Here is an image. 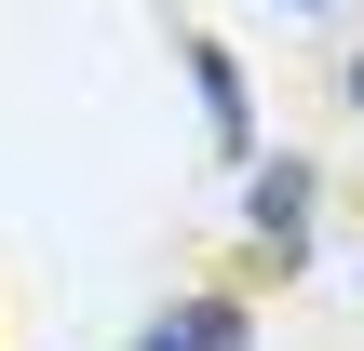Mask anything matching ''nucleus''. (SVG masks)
Returning <instances> with one entry per match:
<instances>
[{"instance_id": "1", "label": "nucleus", "mask_w": 364, "mask_h": 351, "mask_svg": "<svg viewBox=\"0 0 364 351\" xmlns=\"http://www.w3.org/2000/svg\"><path fill=\"white\" fill-rule=\"evenodd\" d=\"M243 216H257L270 257H297V243H311V162H257V176H243Z\"/></svg>"}, {"instance_id": "2", "label": "nucleus", "mask_w": 364, "mask_h": 351, "mask_svg": "<svg viewBox=\"0 0 364 351\" xmlns=\"http://www.w3.org/2000/svg\"><path fill=\"white\" fill-rule=\"evenodd\" d=\"M257 325H243V298H176V311H149L135 325V351H243Z\"/></svg>"}, {"instance_id": "3", "label": "nucleus", "mask_w": 364, "mask_h": 351, "mask_svg": "<svg viewBox=\"0 0 364 351\" xmlns=\"http://www.w3.org/2000/svg\"><path fill=\"white\" fill-rule=\"evenodd\" d=\"M189 95H203V122H216V149H230V162H257V108H243V68H230L216 41H189Z\"/></svg>"}, {"instance_id": "4", "label": "nucleus", "mask_w": 364, "mask_h": 351, "mask_svg": "<svg viewBox=\"0 0 364 351\" xmlns=\"http://www.w3.org/2000/svg\"><path fill=\"white\" fill-rule=\"evenodd\" d=\"M351 108H364V54H351Z\"/></svg>"}, {"instance_id": "5", "label": "nucleus", "mask_w": 364, "mask_h": 351, "mask_svg": "<svg viewBox=\"0 0 364 351\" xmlns=\"http://www.w3.org/2000/svg\"><path fill=\"white\" fill-rule=\"evenodd\" d=\"M297 14H324V0H297Z\"/></svg>"}]
</instances>
